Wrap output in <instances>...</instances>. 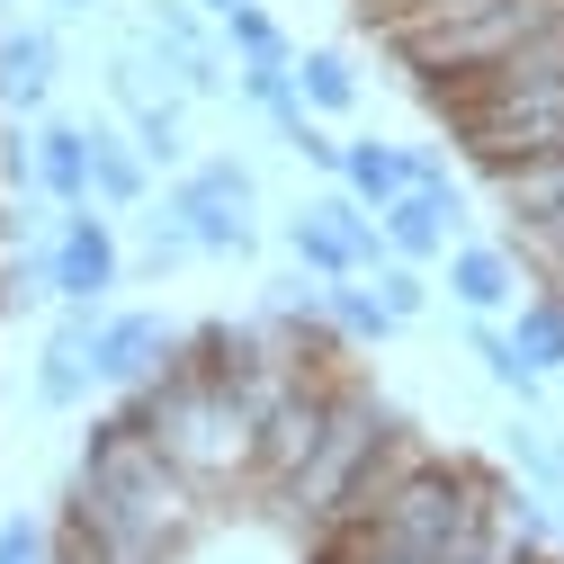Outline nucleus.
<instances>
[{"label":"nucleus","mask_w":564,"mask_h":564,"mask_svg":"<svg viewBox=\"0 0 564 564\" xmlns=\"http://www.w3.org/2000/svg\"><path fill=\"white\" fill-rule=\"evenodd\" d=\"M162 216L188 234L197 260H242L260 251V225H251V171L242 162H188L162 197Z\"/></svg>","instance_id":"f257e3e1"},{"label":"nucleus","mask_w":564,"mask_h":564,"mask_svg":"<svg viewBox=\"0 0 564 564\" xmlns=\"http://www.w3.org/2000/svg\"><path fill=\"white\" fill-rule=\"evenodd\" d=\"M45 269H54V305H108V296H117L126 251H117V234H108L99 206H73V216H54Z\"/></svg>","instance_id":"f03ea898"},{"label":"nucleus","mask_w":564,"mask_h":564,"mask_svg":"<svg viewBox=\"0 0 564 564\" xmlns=\"http://www.w3.org/2000/svg\"><path fill=\"white\" fill-rule=\"evenodd\" d=\"M180 332L162 314H99V340H90V377L117 386V394H144L162 368H171Z\"/></svg>","instance_id":"7ed1b4c3"},{"label":"nucleus","mask_w":564,"mask_h":564,"mask_svg":"<svg viewBox=\"0 0 564 564\" xmlns=\"http://www.w3.org/2000/svg\"><path fill=\"white\" fill-rule=\"evenodd\" d=\"M99 314L108 305H54V332L36 349V403L45 412H82L90 403V340H99Z\"/></svg>","instance_id":"20e7f679"},{"label":"nucleus","mask_w":564,"mask_h":564,"mask_svg":"<svg viewBox=\"0 0 564 564\" xmlns=\"http://www.w3.org/2000/svg\"><path fill=\"white\" fill-rule=\"evenodd\" d=\"M54 73H63V45H54L45 28H10V36H0V108H10L19 126H36V117H45Z\"/></svg>","instance_id":"39448f33"},{"label":"nucleus","mask_w":564,"mask_h":564,"mask_svg":"<svg viewBox=\"0 0 564 564\" xmlns=\"http://www.w3.org/2000/svg\"><path fill=\"white\" fill-rule=\"evenodd\" d=\"M377 234H386V251L394 260H440L448 251V234H457V188H403L386 216H377Z\"/></svg>","instance_id":"423d86ee"},{"label":"nucleus","mask_w":564,"mask_h":564,"mask_svg":"<svg viewBox=\"0 0 564 564\" xmlns=\"http://www.w3.org/2000/svg\"><path fill=\"white\" fill-rule=\"evenodd\" d=\"M36 188L73 216V206H90V126L73 117H36Z\"/></svg>","instance_id":"0eeeda50"},{"label":"nucleus","mask_w":564,"mask_h":564,"mask_svg":"<svg viewBox=\"0 0 564 564\" xmlns=\"http://www.w3.org/2000/svg\"><path fill=\"white\" fill-rule=\"evenodd\" d=\"M448 288H457L466 314H511L520 305V269L492 251V242H457L448 251Z\"/></svg>","instance_id":"6e6552de"},{"label":"nucleus","mask_w":564,"mask_h":564,"mask_svg":"<svg viewBox=\"0 0 564 564\" xmlns=\"http://www.w3.org/2000/svg\"><path fill=\"white\" fill-rule=\"evenodd\" d=\"M340 188L368 206V216H386V206L412 188V153L403 144H340Z\"/></svg>","instance_id":"1a4fd4ad"},{"label":"nucleus","mask_w":564,"mask_h":564,"mask_svg":"<svg viewBox=\"0 0 564 564\" xmlns=\"http://www.w3.org/2000/svg\"><path fill=\"white\" fill-rule=\"evenodd\" d=\"M511 349H520V368L564 377V296H520L511 305Z\"/></svg>","instance_id":"9d476101"},{"label":"nucleus","mask_w":564,"mask_h":564,"mask_svg":"<svg viewBox=\"0 0 564 564\" xmlns=\"http://www.w3.org/2000/svg\"><path fill=\"white\" fill-rule=\"evenodd\" d=\"M90 197L99 206H144V153L117 126H90Z\"/></svg>","instance_id":"9b49d317"},{"label":"nucleus","mask_w":564,"mask_h":564,"mask_svg":"<svg viewBox=\"0 0 564 564\" xmlns=\"http://www.w3.org/2000/svg\"><path fill=\"white\" fill-rule=\"evenodd\" d=\"M466 349H475V368H484L492 386H502V394H520V403H538V394H546V377H538V368H520L511 332L492 323V314H475V323H466Z\"/></svg>","instance_id":"f8f14e48"},{"label":"nucleus","mask_w":564,"mask_h":564,"mask_svg":"<svg viewBox=\"0 0 564 564\" xmlns=\"http://www.w3.org/2000/svg\"><path fill=\"white\" fill-rule=\"evenodd\" d=\"M126 117H134V134H126V144L144 153V162H162V171H188V126H180V99H162V90H153V99H134Z\"/></svg>","instance_id":"ddd939ff"},{"label":"nucleus","mask_w":564,"mask_h":564,"mask_svg":"<svg viewBox=\"0 0 564 564\" xmlns=\"http://www.w3.org/2000/svg\"><path fill=\"white\" fill-rule=\"evenodd\" d=\"M288 82H296V99L305 108H323V117H340V108H359V73L332 54V45H314V54H296L288 63Z\"/></svg>","instance_id":"4468645a"},{"label":"nucleus","mask_w":564,"mask_h":564,"mask_svg":"<svg viewBox=\"0 0 564 564\" xmlns=\"http://www.w3.org/2000/svg\"><path fill=\"white\" fill-rule=\"evenodd\" d=\"M225 28H234V45H242V63H234V73H288V63H296V45L278 36V19L260 10V0H234V10H225Z\"/></svg>","instance_id":"2eb2a0df"},{"label":"nucleus","mask_w":564,"mask_h":564,"mask_svg":"<svg viewBox=\"0 0 564 564\" xmlns=\"http://www.w3.org/2000/svg\"><path fill=\"white\" fill-rule=\"evenodd\" d=\"M288 251L314 269V278H359V260H349V242L323 225V206H296L288 216Z\"/></svg>","instance_id":"dca6fc26"},{"label":"nucleus","mask_w":564,"mask_h":564,"mask_svg":"<svg viewBox=\"0 0 564 564\" xmlns=\"http://www.w3.org/2000/svg\"><path fill=\"white\" fill-rule=\"evenodd\" d=\"M323 314H332L349 340H386V332H394V314L377 305V288H359V278H323Z\"/></svg>","instance_id":"f3484780"},{"label":"nucleus","mask_w":564,"mask_h":564,"mask_svg":"<svg viewBox=\"0 0 564 564\" xmlns=\"http://www.w3.org/2000/svg\"><path fill=\"white\" fill-rule=\"evenodd\" d=\"M511 466L529 475V492H546V502L564 492V448H546L538 421H511Z\"/></svg>","instance_id":"a211bd4d"},{"label":"nucleus","mask_w":564,"mask_h":564,"mask_svg":"<svg viewBox=\"0 0 564 564\" xmlns=\"http://www.w3.org/2000/svg\"><path fill=\"white\" fill-rule=\"evenodd\" d=\"M0 564H54V529L36 511H10L0 520Z\"/></svg>","instance_id":"6ab92c4d"},{"label":"nucleus","mask_w":564,"mask_h":564,"mask_svg":"<svg viewBox=\"0 0 564 564\" xmlns=\"http://www.w3.org/2000/svg\"><path fill=\"white\" fill-rule=\"evenodd\" d=\"M377 305H386L394 323H412L421 305H431V288H421V269H412V260H386V269H377Z\"/></svg>","instance_id":"aec40b11"},{"label":"nucleus","mask_w":564,"mask_h":564,"mask_svg":"<svg viewBox=\"0 0 564 564\" xmlns=\"http://www.w3.org/2000/svg\"><path fill=\"white\" fill-rule=\"evenodd\" d=\"M54 10H63V19H90V10H99V0H54Z\"/></svg>","instance_id":"412c9836"},{"label":"nucleus","mask_w":564,"mask_h":564,"mask_svg":"<svg viewBox=\"0 0 564 564\" xmlns=\"http://www.w3.org/2000/svg\"><path fill=\"white\" fill-rule=\"evenodd\" d=\"M546 529H555V538H564V492H555V502H546Z\"/></svg>","instance_id":"4be33fe9"},{"label":"nucleus","mask_w":564,"mask_h":564,"mask_svg":"<svg viewBox=\"0 0 564 564\" xmlns=\"http://www.w3.org/2000/svg\"><path fill=\"white\" fill-rule=\"evenodd\" d=\"M197 10H216V19H225V10H234V0H197Z\"/></svg>","instance_id":"5701e85b"},{"label":"nucleus","mask_w":564,"mask_h":564,"mask_svg":"<svg viewBox=\"0 0 564 564\" xmlns=\"http://www.w3.org/2000/svg\"><path fill=\"white\" fill-rule=\"evenodd\" d=\"M0 10H10V0H0Z\"/></svg>","instance_id":"b1692460"}]
</instances>
